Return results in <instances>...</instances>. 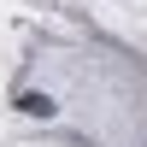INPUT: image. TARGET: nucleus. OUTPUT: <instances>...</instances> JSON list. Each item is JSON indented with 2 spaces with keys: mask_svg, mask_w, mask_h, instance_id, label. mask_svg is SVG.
<instances>
[{
  "mask_svg": "<svg viewBox=\"0 0 147 147\" xmlns=\"http://www.w3.org/2000/svg\"><path fill=\"white\" fill-rule=\"evenodd\" d=\"M18 106H24V112H30V118H47V112H53V100H47V94H24Z\"/></svg>",
  "mask_w": 147,
  "mask_h": 147,
  "instance_id": "1",
  "label": "nucleus"
}]
</instances>
